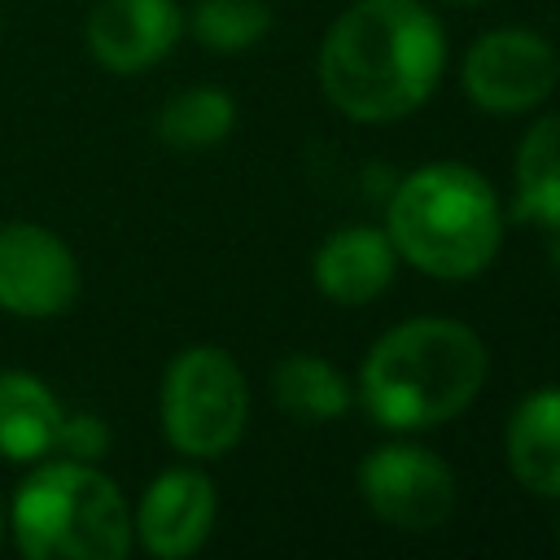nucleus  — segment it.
Wrapping results in <instances>:
<instances>
[{"label":"nucleus","instance_id":"obj_18","mask_svg":"<svg viewBox=\"0 0 560 560\" xmlns=\"http://www.w3.org/2000/svg\"><path fill=\"white\" fill-rule=\"evenodd\" d=\"M105 446H109V429H105V420H96V416H61V429H57V451L66 455V459H96V455H105Z\"/></svg>","mask_w":560,"mask_h":560},{"label":"nucleus","instance_id":"obj_21","mask_svg":"<svg viewBox=\"0 0 560 560\" xmlns=\"http://www.w3.org/2000/svg\"><path fill=\"white\" fill-rule=\"evenodd\" d=\"M4 525H9V521H4V503H0V538H4Z\"/></svg>","mask_w":560,"mask_h":560},{"label":"nucleus","instance_id":"obj_14","mask_svg":"<svg viewBox=\"0 0 560 560\" xmlns=\"http://www.w3.org/2000/svg\"><path fill=\"white\" fill-rule=\"evenodd\" d=\"M516 214L560 228V114L538 118L516 149Z\"/></svg>","mask_w":560,"mask_h":560},{"label":"nucleus","instance_id":"obj_11","mask_svg":"<svg viewBox=\"0 0 560 560\" xmlns=\"http://www.w3.org/2000/svg\"><path fill=\"white\" fill-rule=\"evenodd\" d=\"M311 276L328 302L363 306L394 280V241L376 228H341L319 245Z\"/></svg>","mask_w":560,"mask_h":560},{"label":"nucleus","instance_id":"obj_15","mask_svg":"<svg viewBox=\"0 0 560 560\" xmlns=\"http://www.w3.org/2000/svg\"><path fill=\"white\" fill-rule=\"evenodd\" d=\"M271 398L293 420L324 424L350 407V381L319 354H289L271 372Z\"/></svg>","mask_w":560,"mask_h":560},{"label":"nucleus","instance_id":"obj_4","mask_svg":"<svg viewBox=\"0 0 560 560\" xmlns=\"http://www.w3.org/2000/svg\"><path fill=\"white\" fill-rule=\"evenodd\" d=\"M9 525L31 560H122L136 534L122 490L88 459L39 464L13 494Z\"/></svg>","mask_w":560,"mask_h":560},{"label":"nucleus","instance_id":"obj_8","mask_svg":"<svg viewBox=\"0 0 560 560\" xmlns=\"http://www.w3.org/2000/svg\"><path fill=\"white\" fill-rule=\"evenodd\" d=\"M79 298V262L70 245L39 223H0V311L52 319Z\"/></svg>","mask_w":560,"mask_h":560},{"label":"nucleus","instance_id":"obj_12","mask_svg":"<svg viewBox=\"0 0 560 560\" xmlns=\"http://www.w3.org/2000/svg\"><path fill=\"white\" fill-rule=\"evenodd\" d=\"M503 451L512 477L529 494L560 499V385L534 389L512 407Z\"/></svg>","mask_w":560,"mask_h":560},{"label":"nucleus","instance_id":"obj_5","mask_svg":"<svg viewBox=\"0 0 560 560\" xmlns=\"http://www.w3.org/2000/svg\"><path fill=\"white\" fill-rule=\"evenodd\" d=\"M249 420V389L236 359L219 346H188L162 376V433L179 455H228Z\"/></svg>","mask_w":560,"mask_h":560},{"label":"nucleus","instance_id":"obj_16","mask_svg":"<svg viewBox=\"0 0 560 560\" xmlns=\"http://www.w3.org/2000/svg\"><path fill=\"white\" fill-rule=\"evenodd\" d=\"M232 127H236V105L219 88H188V92L171 96L158 114V140L171 149H184V153L223 144L232 136Z\"/></svg>","mask_w":560,"mask_h":560},{"label":"nucleus","instance_id":"obj_10","mask_svg":"<svg viewBox=\"0 0 560 560\" xmlns=\"http://www.w3.org/2000/svg\"><path fill=\"white\" fill-rule=\"evenodd\" d=\"M214 508L219 503H214V486L206 472L166 468L162 477L149 481L131 529L140 534L144 551H153L162 560H179V556H192L210 538Z\"/></svg>","mask_w":560,"mask_h":560},{"label":"nucleus","instance_id":"obj_19","mask_svg":"<svg viewBox=\"0 0 560 560\" xmlns=\"http://www.w3.org/2000/svg\"><path fill=\"white\" fill-rule=\"evenodd\" d=\"M556 232H560V228H556ZM551 262L560 267V236H556V245H551Z\"/></svg>","mask_w":560,"mask_h":560},{"label":"nucleus","instance_id":"obj_13","mask_svg":"<svg viewBox=\"0 0 560 560\" xmlns=\"http://www.w3.org/2000/svg\"><path fill=\"white\" fill-rule=\"evenodd\" d=\"M61 402L31 372H0V455L13 464H39L57 451Z\"/></svg>","mask_w":560,"mask_h":560},{"label":"nucleus","instance_id":"obj_7","mask_svg":"<svg viewBox=\"0 0 560 560\" xmlns=\"http://www.w3.org/2000/svg\"><path fill=\"white\" fill-rule=\"evenodd\" d=\"M359 490L368 508L402 529V534H429L455 512V472L424 446H376L359 468Z\"/></svg>","mask_w":560,"mask_h":560},{"label":"nucleus","instance_id":"obj_17","mask_svg":"<svg viewBox=\"0 0 560 560\" xmlns=\"http://www.w3.org/2000/svg\"><path fill=\"white\" fill-rule=\"evenodd\" d=\"M271 26L267 0H197L192 9V35L214 52H241L254 48Z\"/></svg>","mask_w":560,"mask_h":560},{"label":"nucleus","instance_id":"obj_1","mask_svg":"<svg viewBox=\"0 0 560 560\" xmlns=\"http://www.w3.org/2000/svg\"><path fill=\"white\" fill-rule=\"evenodd\" d=\"M446 35L420 0H354L319 44V88L354 122H394L429 101Z\"/></svg>","mask_w":560,"mask_h":560},{"label":"nucleus","instance_id":"obj_9","mask_svg":"<svg viewBox=\"0 0 560 560\" xmlns=\"http://www.w3.org/2000/svg\"><path fill=\"white\" fill-rule=\"evenodd\" d=\"M184 31L175 0H96L88 13V48L114 74H140L162 61Z\"/></svg>","mask_w":560,"mask_h":560},{"label":"nucleus","instance_id":"obj_6","mask_svg":"<svg viewBox=\"0 0 560 560\" xmlns=\"http://www.w3.org/2000/svg\"><path fill=\"white\" fill-rule=\"evenodd\" d=\"M560 79L556 48L529 26H499L464 52V92L486 114H525Z\"/></svg>","mask_w":560,"mask_h":560},{"label":"nucleus","instance_id":"obj_3","mask_svg":"<svg viewBox=\"0 0 560 560\" xmlns=\"http://www.w3.org/2000/svg\"><path fill=\"white\" fill-rule=\"evenodd\" d=\"M385 219L394 254L438 280H468L486 271L503 241L499 197L464 162H429L411 171L394 188Z\"/></svg>","mask_w":560,"mask_h":560},{"label":"nucleus","instance_id":"obj_20","mask_svg":"<svg viewBox=\"0 0 560 560\" xmlns=\"http://www.w3.org/2000/svg\"><path fill=\"white\" fill-rule=\"evenodd\" d=\"M438 4H481V0H438Z\"/></svg>","mask_w":560,"mask_h":560},{"label":"nucleus","instance_id":"obj_2","mask_svg":"<svg viewBox=\"0 0 560 560\" xmlns=\"http://www.w3.org/2000/svg\"><path fill=\"white\" fill-rule=\"evenodd\" d=\"M486 346L455 319H407L363 359L359 394L376 424L411 433L455 420L486 381Z\"/></svg>","mask_w":560,"mask_h":560}]
</instances>
